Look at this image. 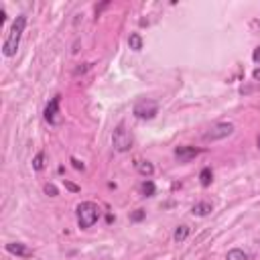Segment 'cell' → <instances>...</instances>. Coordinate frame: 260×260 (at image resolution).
<instances>
[{"instance_id":"6da1fadb","label":"cell","mask_w":260,"mask_h":260,"mask_svg":"<svg viewBox=\"0 0 260 260\" xmlns=\"http://www.w3.org/2000/svg\"><path fill=\"white\" fill-rule=\"evenodd\" d=\"M25 29H27V17L25 15H19L13 21V25H11V29H9L7 37H5V43H3V55L5 57H15L17 55V51L21 47V39H23Z\"/></svg>"},{"instance_id":"7a4b0ae2","label":"cell","mask_w":260,"mask_h":260,"mask_svg":"<svg viewBox=\"0 0 260 260\" xmlns=\"http://www.w3.org/2000/svg\"><path fill=\"white\" fill-rule=\"evenodd\" d=\"M75 215H77V226L81 230H90V228H94L98 224V220L102 215V209L94 201H81L75 207Z\"/></svg>"},{"instance_id":"3957f363","label":"cell","mask_w":260,"mask_h":260,"mask_svg":"<svg viewBox=\"0 0 260 260\" xmlns=\"http://www.w3.org/2000/svg\"><path fill=\"white\" fill-rule=\"evenodd\" d=\"M112 145H114V151H118V153H128L130 149H133L135 139H133V135H130V130L126 128L124 122H120L114 128V133H112Z\"/></svg>"},{"instance_id":"277c9868","label":"cell","mask_w":260,"mask_h":260,"mask_svg":"<svg viewBox=\"0 0 260 260\" xmlns=\"http://www.w3.org/2000/svg\"><path fill=\"white\" fill-rule=\"evenodd\" d=\"M133 114L135 118L139 120H153L157 118L159 114V102L157 100H151V98H145V100H139L133 108Z\"/></svg>"},{"instance_id":"5b68a950","label":"cell","mask_w":260,"mask_h":260,"mask_svg":"<svg viewBox=\"0 0 260 260\" xmlns=\"http://www.w3.org/2000/svg\"><path fill=\"white\" fill-rule=\"evenodd\" d=\"M230 135H234V124L232 122H218L203 135V141L205 143H215V141L228 139Z\"/></svg>"},{"instance_id":"8992f818","label":"cell","mask_w":260,"mask_h":260,"mask_svg":"<svg viewBox=\"0 0 260 260\" xmlns=\"http://www.w3.org/2000/svg\"><path fill=\"white\" fill-rule=\"evenodd\" d=\"M59 104H61V94H55V96L49 100V104L45 106V110H43V118H45V122H47L49 126H57V124H61Z\"/></svg>"},{"instance_id":"52a82bcc","label":"cell","mask_w":260,"mask_h":260,"mask_svg":"<svg viewBox=\"0 0 260 260\" xmlns=\"http://www.w3.org/2000/svg\"><path fill=\"white\" fill-rule=\"evenodd\" d=\"M203 153V149H197V147H191V145H179V147H175V151H173V155H175V159L179 161V163H183V165H187V163H191L195 157H199Z\"/></svg>"},{"instance_id":"ba28073f","label":"cell","mask_w":260,"mask_h":260,"mask_svg":"<svg viewBox=\"0 0 260 260\" xmlns=\"http://www.w3.org/2000/svg\"><path fill=\"white\" fill-rule=\"evenodd\" d=\"M5 250H7L9 254L17 256V258H31V256H33V250H31L27 244H23V242H9V244L5 246Z\"/></svg>"},{"instance_id":"9c48e42d","label":"cell","mask_w":260,"mask_h":260,"mask_svg":"<svg viewBox=\"0 0 260 260\" xmlns=\"http://www.w3.org/2000/svg\"><path fill=\"white\" fill-rule=\"evenodd\" d=\"M213 211V205L209 203V201H199V203H195L193 207H191V213L195 215V218H205V215H209Z\"/></svg>"},{"instance_id":"30bf717a","label":"cell","mask_w":260,"mask_h":260,"mask_svg":"<svg viewBox=\"0 0 260 260\" xmlns=\"http://www.w3.org/2000/svg\"><path fill=\"white\" fill-rule=\"evenodd\" d=\"M135 167H137V171H139L143 177H151V175L155 173V167H153V163H149V161H137Z\"/></svg>"},{"instance_id":"8fae6325","label":"cell","mask_w":260,"mask_h":260,"mask_svg":"<svg viewBox=\"0 0 260 260\" xmlns=\"http://www.w3.org/2000/svg\"><path fill=\"white\" fill-rule=\"evenodd\" d=\"M211 181H213V171L209 167H203L199 171V183H201V187H209Z\"/></svg>"},{"instance_id":"7c38bea8","label":"cell","mask_w":260,"mask_h":260,"mask_svg":"<svg viewBox=\"0 0 260 260\" xmlns=\"http://www.w3.org/2000/svg\"><path fill=\"white\" fill-rule=\"evenodd\" d=\"M187 236H189V226H185V224H181V226H177V228H175V234H173V240H175L177 244H181V242H185V240H187Z\"/></svg>"},{"instance_id":"4fadbf2b","label":"cell","mask_w":260,"mask_h":260,"mask_svg":"<svg viewBox=\"0 0 260 260\" xmlns=\"http://www.w3.org/2000/svg\"><path fill=\"white\" fill-rule=\"evenodd\" d=\"M128 47L133 51H143V37L139 33H133L128 37Z\"/></svg>"},{"instance_id":"5bb4252c","label":"cell","mask_w":260,"mask_h":260,"mask_svg":"<svg viewBox=\"0 0 260 260\" xmlns=\"http://www.w3.org/2000/svg\"><path fill=\"white\" fill-rule=\"evenodd\" d=\"M226 260H248V254L242 248H232V250H228Z\"/></svg>"},{"instance_id":"9a60e30c","label":"cell","mask_w":260,"mask_h":260,"mask_svg":"<svg viewBox=\"0 0 260 260\" xmlns=\"http://www.w3.org/2000/svg\"><path fill=\"white\" fill-rule=\"evenodd\" d=\"M141 191H143V195H145V197H153V195H155V191H157V187H155V183H153L151 179H145V181H143V185H141Z\"/></svg>"},{"instance_id":"2e32d148","label":"cell","mask_w":260,"mask_h":260,"mask_svg":"<svg viewBox=\"0 0 260 260\" xmlns=\"http://www.w3.org/2000/svg\"><path fill=\"white\" fill-rule=\"evenodd\" d=\"M33 169L35 171H43L45 169V153H37L33 159Z\"/></svg>"},{"instance_id":"e0dca14e","label":"cell","mask_w":260,"mask_h":260,"mask_svg":"<svg viewBox=\"0 0 260 260\" xmlns=\"http://www.w3.org/2000/svg\"><path fill=\"white\" fill-rule=\"evenodd\" d=\"M145 218H147V211L145 209H137V211L130 213V222H143Z\"/></svg>"},{"instance_id":"ac0fdd59","label":"cell","mask_w":260,"mask_h":260,"mask_svg":"<svg viewBox=\"0 0 260 260\" xmlns=\"http://www.w3.org/2000/svg\"><path fill=\"white\" fill-rule=\"evenodd\" d=\"M45 193H47L49 197H57V195H59V189H57L53 183H47V185H45Z\"/></svg>"},{"instance_id":"d6986e66","label":"cell","mask_w":260,"mask_h":260,"mask_svg":"<svg viewBox=\"0 0 260 260\" xmlns=\"http://www.w3.org/2000/svg\"><path fill=\"white\" fill-rule=\"evenodd\" d=\"M71 165H73V169H77V171H85V165H83L79 159H75V157H71Z\"/></svg>"},{"instance_id":"ffe728a7","label":"cell","mask_w":260,"mask_h":260,"mask_svg":"<svg viewBox=\"0 0 260 260\" xmlns=\"http://www.w3.org/2000/svg\"><path fill=\"white\" fill-rule=\"evenodd\" d=\"M63 183H65V187H67L69 191H73V193H77V191H79V187H77L75 183H71V181H67V179H63Z\"/></svg>"},{"instance_id":"44dd1931","label":"cell","mask_w":260,"mask_h":260,"mask_svg":"<svg viewBox=\"0 0 260 260\" xmlns=\"http://www.w3.org/2000/svg\"><path fill=\"white\" fill-rule=\"evenodd\" d=\"M252 61H254V63H260V47H256V49H254V53H252Z\"/></svg>"},{"instance_id":"7402d4cb","label":"cell","mask_w":260,"mask_h":260,"mask_svg":"<svg viewBox=\"0 0 260 260\" xmlns=\"http://www.w3.org/2000/svg\"><path fill=\"white\" fill-rule=\"evenodd\" d=\"M252 77H254V79H256V81H260V67H258V69H254V71H252Z\"/></svg>"},{"instance_id":"603a6c76","label":"cell","mask_w":260,"mask_h":260,"mask_svg":"<svg viewBox=\"0 0 260 260\" xmlns=\"http://www.w3.org/2000/svg\"><path fill=\"white\" fill-rule=\"evenodd\" d=\"M256 145H258V149H260V135H258V141H256Z\"/></svg>"}]
</instances>
